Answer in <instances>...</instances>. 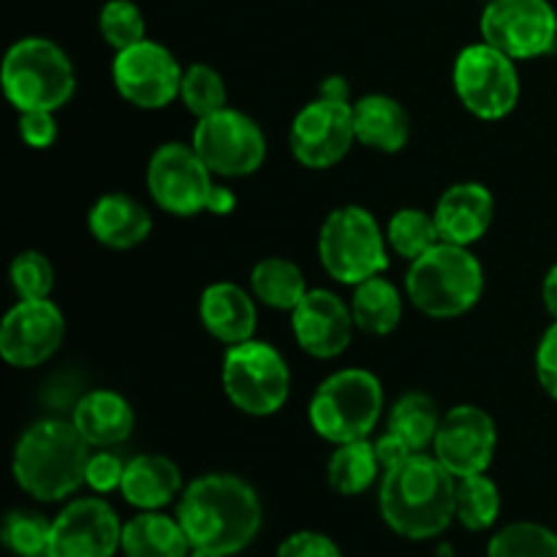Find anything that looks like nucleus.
<instances>
[{
	"label": "nucleus",
	"instance_id": "obj_37",
	"mask_svg": "<svg viewBox=\"0 0 557 557\" xmlns=\"http://www.w3.org/2000/svg\"><path fill=\"white\" fill-rule=\"evenodd\" d=\"M123 476H125V462L120 460L114 451L103 449V451H96V455H90L85 484L92 490V493L98 495L114 493V490H120V484H123Z\"/></svg>",
	"mask_w": 557,
	"mask_h": 557
},
{
	"label": "nucleus",
	"instance_id": "obj_14",
	"mask_svg": "<svg viewBox=\"0 0 557 557\" xmlns=\"http://www.w3.org/2000/svg\"><path fill=\"white\" fill-rule=\"evenodd\" d=\"M183 71L177 58L163 44L150 41V38L120 49L112 60V82L120 96L131 107L147 109V112L169 107L174 98H180Z\"/></svg>",
	"mask_w": 557,
	"mask_h": 557
},
{
	"label": "nucleus",
	"instance_id": "obj_11",
	"mask_svg": "<svg viewBox=\"0 0 557 557\" xmlns=\"http://www.w3.org/2000/svg\"><path fill=\"white\" fill-rule=\"evenodd\" d=\"M482 41L511 60H536L555 52L557 11L549 0H490L479 20Z\"/></svg>",
	"mask_w": 557,
	"mask_h": 557
},
{
	"label": "nucleus",
	"instance_id": "obj_23",
	"mask_svg": "<svg viewBox=\"0 0 557 557\" xmlns=\"http://www.w3.org/2000/svg\"><path fill=\"white\" fill-rule=\"evenodd\" d=\"M183 473L166 455H136L125 462L120 495L139 511H161L183 495Z\"/></svg>",
	"mask_w": 557,
	"mask_h": 557
},
{
	"label": "nucleus",
	"instance_id": "obj_34",
	"mask_svg": "<svg viewBox=\"0 0 557 557\" xmlns=\"http://www.w3.org/2000/svg\"><path fill=\"white\" fill-rule=\"evenodd\" d=\"M52 520L30 509H11L3 520V544L16 557H49Z\"/></svg>",
	"mask_w": 557,
	"mask_h": 557
},
{
	"label": "nucleus",
	"instance_id": "obj_22",
	"mask_svg": "<svg viewBox=\"0 0 557 557\" xmlns=\"http://www.w3.org/2000/svg\"><path fill=\"white\" fill-rule=\"evenodd\" d=\"M90 234L112 250H131L145 243L152 232V218L141 201L128 194H103L87 212Z\"/></svg>",
	"mask_w": 557,
	"mask_h": 557
},
{
	"label": "nucleus",
	"instance_id": "obj_15",
	"mask_svg": "<svg viewBox=\"0 0 557 557\" xmlns=\"http://www.w3.org/2000/svg\"><path fill=\"white\" fill-rule=\"evenodd\" d=\"M65 319L52 299H20L0 324V357L16 370H33L58 354Z\"/></svg>",
	"mask_w": 557,
	"mask_h": 557
},
{
	"label": "nucleus",
	"instance_id": "obj_27",
	"mask_svg": "<svg viewBox=\"0 0 557 557\" xmlns=\"http://www.w3.org/2000/svg\"><path fill=\"white\" fill-rule=\"evenodd\" d=\"M250 294L256 297V302L267 305V308L292 313L308 294V286H305L302 270L294 261L283 259V256H270L250 270Z\"/></svg>",
	"mask_w": 557,
	"mask_h": 557
},
{
	"label": "nucleus",
	"instance_id": "obj_28",
	"mask_svg": "<svg viewBox=\"0 0 557 557\" xmlns=\"http://www.w3.org/2000/svg\"><path fill=\"white\" fill-rule=\"evenodd\" d=\"M384 471L370 438L335 446L326 462V482L337 495H362Z\"/></svg>",
	"mask_w": 557,
	"mask_h": 557
},
{
	"label": "nucleus",
	"instance_id": "obj_6",
	"mask_svg": "<svg viewBox=\"0 0 557 557\" xmlns=\"http://www.w3.org/2000/svg\"><path fill=\"white\" fill-rule=\"evenodd\" d=\"M384 413V386L379 375L362 368H346L326 375L310 397L308 419L315 435L341 446L370 438Z\"/></svg>",
	"mask_w": 557,
	"mask_h": 557
},
{
	"label": "nucleus",
	"instance_id": "obj_13",
	"mask_svg": "<svg viewBox=\"0 0 557 557\" xmlns=\"http://www.w3.org/2000/svg\"><path fill=\"white\" fill-rule=\"evenodd\" d=\"M354 141L357 134H354V112L348 101L319 96L294 114L288 128L294 161L305 169L337 166L351 152Z\"/></svg>",
	"mask_w": 557,
	"mask_h": 557
},
{
	"label": "nucleus",
	"instance_id": "obj_24",
	"mask_svg": "<svg viewBox=\"0 0 557 557\" xmlns=\"http://www.w3.org/2000/svg\"><path fill=\"white\" fill-rule=\"evenodd\" d=\"M354 134L370 150L395 156L411 139V117L397 98L384 92H370L351 103Z\"/></svg>",
	"mask_w": 557,
	"mask_h": 557
},
{
	"label": "nucleus",
	"instance_id": "obj_43",
	"mask_svg": "<svg viewBox=\"0 0 557 557\" xmlns=\"http://www.w3.org/2000/svg\"><path fill=\"white\" fill-rule=\"evenodd\" d=\"M321 98H332V101H348L351 103V87L343 76H326L319 87Z\"/></svg>",
	"mask_w": 557,
	"mask_h": 557
},
{
	"label": "nucleus",
	"instance_id": "obj_30",
	"mask_svg": "<svg viewBox=\"0 0 557 557\" xmlns=\"http://www.w3.org/2000/svg\"><path fill=\"white\" fill-rule=\"evenodd\" d=\"M386 243L400 259L417 261L419 256H424L441 243L435 215L417 210V207H403L386 223Z\"/></svg>",
	"mask_w": 557,
	"mask_h": 557
},
{
	"label": "nucleus",
	"instance_id": "obj_31",
	"mask_svg": "<svg viewBox=\"0 0 557 557\" xmlns=\"http://www.w3.org/2000/svg\"><path fill=\"white\" fill-rule=\"evenodd\" d=\"M500 515V490L487 473L457 479V520L479 533L495 525Z\"/></svg>",
	"mask_w": 557,
	"mask_h": 557
},
{
	"label": "nucleus",
	"instance_id": "obj_38",
	"mask_svg": "<svg viewBox=\"0 0 557 557\" xmlns=\"http://www.w3.org/2000/svg\"><path fill=\"white\" fill-rule=\"evenodd\" d=\"M275 557H343L337 544L330 536L315 531L292 533L286 542L277 547Z\"/></svg>",
	"mask_w": 557,
	"mask_h": 557
},
{
	"label": "nucleus",
	"instance_id": "obj_4",
	"mask_svg": "<svg viewBox=\"0 0 557 557\" xmlns=\"http://www.w3.org/2000/svg\"><path fill=\"white\" fill-rule=\"evenodd\" d=\"M0 85L16 112H58L74 98L76 71L52 38L27 36L5 52Z\"/></svg>",
	"mask_w": 557,
	"mask_h": 557
},
{
	"label": "nucleus",
	"instance_id": "obj_10",
	"mask_svg": "<svg viewBox=\"0 0 557 557\" xmlns=\"http://www.w3.org/2000/svg\"><path fill=\"white\" fill-rule=\"evenodd\" d=\"M190 145L215 177H248L259 172L267 158V136L261 125L232 107L201 117Z\"/></svg>",
	"mask_w": 557,
	"mask_h": 557
},
{
	"label": "nucleus",
	"instance_id": "obj_19",
	"mask_svg": "<svg viewBox=\"0 0 557 557\" xmlns=\"http://www.w3.org/2000/svg\"><path fill=\"white\" fill-rule=\"evenodd\" d=\"M433 215L438 223L441 243L471 248L493 226L495 199L487 185L457 183L441 194Z\"/></svg>",
	"mask_w": 557,
	"mask_h": 557
},
{
	"label": "nucleus",
	"instance_id": "obj_36",
	"mask_svg": "<svg viewBox=\"0 0 557 557\" xmlns=\"http://www.w3.org/2000/svg\"><path fill=\"white\" fill-rule=\"evenodd\" d=\"M11 286L20 299H49L54 288V267L41 250H22L11 261Z\"/></svg>",
	"mask_w": 557,
	"mask_h": 557
},
{
	"label": "nucleus",
	"instance_id": "obj_45",
	"mask_svg": "<svg viewBox=\"0 0 557 557\" xmlns=\"http://www.w3.org/2000/svg\"><path fill=\"white\" fill-rule=\"evenodd\" d=\"M188 557H226V555H221V553H215V549H205V547H194L190 549V555Z\"/></svg>",
	"mask_w": 557,
	"mask_h": 557
},
{
	"label": "nucleus",
	"instance_id": "obj_17",
	"mask_svg": "<svg viewBox=\"0 0 557 557\" xmlns=\"http://www.w3.org/2000/svg\"><path fill=\"white\" fill-rule=\"evenodd\" d=\"M123 525L103 498H76L52 520L49 557H112Z\"/></svg>",
	"mask_w": 557,
	"mask_h": 557
},
{
	"label": "nucleus",
	"instance_id": "obj_12",
	"mask_svg": "<svg viewBox=\"0 0 557 557\" xmlns=\"http://www.w3.org/2000/svg\"><path fill=\"white\" fill-rule=\"evenodd\" d=\"M194 145L166 141L152 152L147 163V190L163 212L177 218H194L207 210L215 183Z\"/></svg>",
	"mask_w": 557,
	"mask_h": 557
},
{
	"label": "nucleus",
	"instance_id": "obj_40",
	"mask_svg": "<svg viewBox=\"0 0 557 557\" xmlns=\"http://www.w3.org/2000/svg\"><path fill=\"white\" fill-rule=\"evenodd\" d=\"M20 136L33 150H47L58 141L54 112H20Z\"/></svg>",
	"mask_w": 557,
	"mask_h": 557
},
{
	"label": "nucleus",
	"instance_id": "obj_5",
	"mask_svg": "<svg viewBox=\"0 0 557 557\" xmlns=\"http://www.w3.org/2000/svg\"><path fill=\"white\" fill-rule=\"evenodd\" d=\"M406 294L419 313L430 319H457L479 305L484 294V267L462 245L438 243L411 261Z\"/></svg>",
	"mask_w": 557,
	"mask_h": 557
},
{
	"label": "nucleus",
	"instance_id": "obj_1",
	"mask_svg": "<svg viewBox=\"0 0 557 557\" xmlns=\"http://www.w3.org/2000/svg\"><path fill=\"white\" fill-rule=\"evenodd\" d=\"M177 520L190 547L215 549L232 557L253 544L261 531V500L245 479L207 473L190 482L177 498Z\"/></svg>",
	"mask_w": 557,
	"mask_h": 557
},
{
	"label": "nucleus",
	"instance_id": "obj_33",
	"mask_svg": "<svg viewBox=\"0 0 557 557\" xmlns=\"http://www.w3.org/2000/svg\"><path fill=\"white\" fill-rule=\"evenodd\" d=\"M487 557H557V533L539 522H511L490 539Z\"/></svg>",
	"mask_w": 557,
	"mask_h": 557
},
{
	"label": "nucleus",
	"instance_id": "obj_8",
	"mask_svg": "<svg viewBox=\"0 0 557 557\" xmlns=\"http://www.w3.org/2000/svg\"><path fill=\"white\" fill-rule=\"evenodd\" d=\"M228 403L248 417H272L292 395V370L272 343L245 341L228 346L221 364Z\"/></svg>",
	"mask_w": 557,
	"mask_h": 557
},
{
	"label": "nucleus",
	"instance_id": "obj_42",
	"mask_svg": "<svg viewBox=\"0 0 557 557\" xmlns=\"http://www.w3.org/2000/svg\"><path fill=\"white\" fill-rule=\"evenodd\" d=\"M234 207H237L234 190L226 188V185H215L210 196V205H207V212H212V215H232Z\"/></svg>",
	"mask_w": 557,
	"mask_h": 557
},
{
	"label": "nucleus",
	"instance_id": "obj_7",
	"mask_svg": "<svg viewBox=\"0 0 557 557\" xmlns=\"http://www.w3.org/2000/svg\"><path fill=\"white\" fill-rule=\"evenodd\" d=\"M319 261L332 281L357 286L368 277L384 275L389 267V243L373 212L359 205L337 207L319 232Z\"/></svg>",
	"mask_w": 557,
	"mask_h": 557
},
{
	"label": "nucleus",
	"instance_id": "obj_21",
	"mask_svg": "<svg viewBox=\"0 0 557 557\" xmlns=\"http://www.w3.org/2000/svg\"><path fill=\"white\" fill-rule=\"evenodd\" d=\"M71 422L82 433V438L96 449H112L125 444L134 433L136 413L123 395L112 389H92L79 397L74 406Z\"/></svg>",
	"mask_w": 557,
	"mask_h": 557
},
{
	"label": "nucleus",
	"instance_id": "obj_39",
	"mask_svg": "<svg viewBox=\"0 0 557 557\" xmlns=\"http://www.w3.org/2000/svg\"><path fill=\"white\" fill-rule=\"evenodd\" d=\"M533 364H536L539 386L557 403V321L547 326V332L539 341Z\"/></svg>",
	"mask_w": 557,
	"mask_h": 557
},
{
	"label": "nucleus",
	"instance_id": "obj_18",
	"mask_svg": "<svg viewBox=\"0 0 557 557\" xmlns=\"http://www.w3.org/2000/svg\"><path fill=\"white\" fill-rule=\"evenodd\" d=\"M292 330L299 348L313 359H337L348 351L357 324L351 305L326 288H308L302 302L292 310Z\"/></svg>",
	"mask_w": 557,
	"mask_h": 557
},
{
	"label": "nucleus",
	"instance_id": "obj_3",
	"mask_svg": "<svg viewBox=\"0 0 557 557\" xmlns=\"http://www.w3.org/2000/svg\"><path fill=\"white\" fill-rule=\"evenodd\" d=\"M90 444L71 419H41L16 441L11 473L22 493L58 504L85 484Z\"/></svg>",
	"mask_w": 557,
	"mask_h": 557
},
{
	"label": "nucleus",
	"instance_id": "obj_46",
	"mask_svg": "<svg viewBox=\"0 0 557 557\" xmlns=\"http://www.w3.org/2000/svg\"><path fill=\"white\" fill-rule=\"evenodd\" d=\"M487 3H490V0H487Z\"/></svg>",
	"mask_w": 557,
	"mask_h": 557
},
{
	"label": "nucleus",
	"instance_id": "obj_41",
	"mask_svg": "<svg viewBox=\"0 0 557 557\" xmlns=\"http://www.w3.org/2000/svg\"><path fill=\"white\" fill-rule=\"evenodd\" d=\"M375 455H379L381 468H384V471H389V468H397L400 462H406L408 457L417 455V451H413L411 446L400 438V435H395L386 430V433L375 441Z\"/></svg>",
	"mask_w": 557,
	"mask_h": 557
},
{
	"label": "nucleus",
	"instance_id": "obj_26",
	"mask_svg": "<svg viewBox=\"0 0 557 557\" xmlns=\"http://www.w3.org/2000/svg\"><path fill=\"white\" fill-rule=\"evenodd\" d=\"M351 315L357 330H362L364 335H392L403 321L400 292L386 277H368L354 286Z\"/></svg>",
	"mask_w": 557,
	"mask_h": 557
},
{
	"label": "nucleus",
	"instance_id": "obj_29",
	"mask_svg": "<svg viewBox=\"0 0 557 557\" xmlns=\"http://www.w3.org/2000/svg\"><path fill=\"white\" fill-rule=\"evenodd\" d=\"M441 419H444V413L438 411V403L433 397L424 395V392H408L392 406L386 430L400 435L419 455V451H428L435 444Z\"/></svg>",
	"mask_w": 557,
	"mask_h": 557
},
{
	"label": "nucleus",
	"instance_id": "obj_32",
	"mask_svg": "<svg viewBox=\"0 0 557 557\" xmlns=\"http://www.w3.org/2000/svg\"><path fill=\"white\" fill-rule=\"evenodd\" d=\"M180 101L185 103L196 120L210 117V114L226 109L228 90L221 71L207 63H194L183 71V85H180Z\"/></svg>",
	"mask_w": 557,
	"mask_h": 557
},
{
	"label": "nucleus",
	"instance_id": "obj_20",
	"mask_svg": "<svg viewBox=\"0 0 557 557\" xmlns=\"http://www.w3.org/2000/svg\"><path fill=\"white\" fill-rule=\"evenodd\" d=\"M199 319L218 343H226V348L253 341L256 321H259L256 297L237 283L218 281L201 292Z\"/></svg>",
	"mask_w": 557,
	"mask_h": 557
},
{
	"label": "nucleus",
	"instance_id": "obj_16",
	"mask_svg": "<svg viewBox=\"0 0 557 557\" xmlns=\"http://www.w3.org/2000/svg\"><path fill=\"white\" fill-rule=\"evenodd\" d=\"M498 430L493 417L479 406H455L441 419L435 435V457L455 479L487 473L493 466Z\"/></svg>",
	"mask_w": 557,
	"mask_h": 557
},
{
	"label": "nucleus",
	"instance_id": "obj_2",
	"mask_svg": "<svg viewBox=\"0 0 557 557\" xmlns=\"http://www.w3.org/2000/svg\"><path fill=\"white\" fill-rule=\"evenodd\" d=\"M379 509L397 536L428 542L441 536L457 517V479L438 457L419 451L384 471Z\"/></svg>",
	"mask_w": 557,
	"mask_h": 557
},
{
	"label": "nucleus",
	"instance_id": "obj_9",
	"mask_svg": "<svg viewBox=\"0 0 557 557\" xmlns=\"http://www.w3.org/2000/svg\"><path fill=\"white\" fill-rule=\"evenodd\" d=\"M451 82L462 107L479 120H504L520 103L517 60L487 41L471 44L457 54Z\"/></svg>",
	"mask_w": 557,
	"mask_h": 557
},
{
	"label": "nucleus",
	"instance_id": "obj_35",
	"mask_svg": "<svg viewBox=\"0 0 557 557\" xmlns=\"http://www.w3.org/2000/svg\"><path fill=\"white\" fill-rule=\"evenodd\" d=\"M98 30L114 52L134 47L147 38L145 16L134 0H107L101 5V14H98Z\"/></svg>",
	"mask_w": 557,
	"mask_h": 557
},
{
	"label": "nucleus",
	"instance_id": "obj_25",
	"mask_svg": "<svg viewBox=\"0 0 557 557\" xmlns=\"http://www.w3.org/2000/svg\"><path fill=\"white\" fill-rule=\"evenodd\" d=\"M125 557H188L190 539L180 525L177 515L169 517L163 511H139L134 520L123 525Z\"/></svg>",
	"mask_w": 557,
	"mask_h": 557
},
{
	"label": "nucleus",
	"instance_id": "obj_44",
	"mask_svg": "<svg viewBox=\"0 0 557 557\" xmlns=\"http://www.w3.org/2000/svg\"><path fill=\"white\" fill-rule=\"evenodd\" d=\"M542 299H544V308H547V313L553 315V321H557V264L549 267L547 275H544Z\"/></svg>",
	"mask_w": 557,
	"mask_h": 557
}]
</instances>
